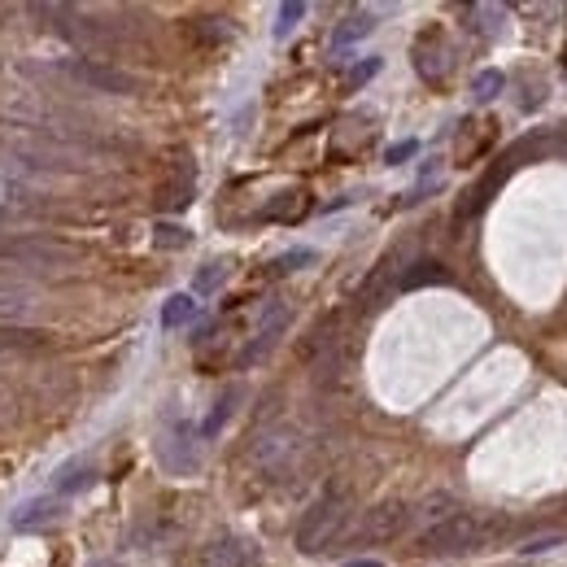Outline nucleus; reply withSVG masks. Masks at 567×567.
<instances>
[{
  "instance_id": "obj_1",
  "label": "nucleus",
  "mask_w": 567,
  "mask_h": 567,
  "mask_svg": "<svg viewBox=\"0 0 567 567\" xmlns=\"http://www.w3.org/2000/svg\"><path fill=\"white\" fill-rule=\"evenodd\" d=\"M345 524V498L341 493H323V498L306 511V520L297 524V550L301 554H315L328 546V537Z\"/></svg>"
},
{
  "instance_id": "obj_2",
  "label": "nucleus",
  "mask_w": 567,
  "mask_h": 567,
  "mask_svg": "<svg viewBox=\"0 0 567 567\" xmlns=\"http://www.w3.org/2000/svg\"><path fill=\"white\" fill-rule=\"evenodd\" d=\"M480 546V520H472V515H450V520L432 524L424 533V554H437V559H445V554H467Z\"/></svg>"
},
{
  "instance_id": "obj_3",
  "label": "nucleus",
  "mask_w": 567,
  "mask_h": 567,
  "mask_svg": "<svg viewBox=\"0 0 567 567\" xmlns=\"http://www.w3.org/2000/svg\"><path fill=\"white\" fill-rule=\"evenodd\" d=\"M288 323H293V310H288V301H271V306H267V315H262V323H258V332H253V341L245 345V354H240V367L258 363L262 354H271L275 341H280V336H284Z\"/></svg>"
},
{
  "instance_id": "obj_4",
  "label": "nucleus",
  "mask_w": 567,
  "mask_h": 567,
  "mask_svg": "<svg viewBox=\"0 0 567 567\" xmlns=\"http://www.w3.org/2000/svg\"><path fill=\"white\" fill-rule=\"evenodd\" d=\"M66 75L88 83L96 92H136V79L127 70H114V66H101V62H66Z\"/></svg>"
},
{
  "instance_id": "obj_5",
  "label": "nucleus",
  "mask_w": 567,
  "mask_h": 567,
  "mask_svg": "<svg viewBox=\"0 0 567 567\" xmlns=\"http://www.w3.org/2000/svg\"><path fill=\"white\" fill-rule=\"evenodd\" d=\"M406 520H410L406 502H384V506H376V511L367 515V528L358 533V541H389V537L402 533Z\"/></svg>"
},
{
  "instance_id": "obj_6",
  "label": "nucleus",
  "mask_w": 567,
  "mask_h": 567,
  "mask_svg": "<svg viewBox=\"0 0 567 567\" xmlns=\"http://www.w3.org/2000/svg\"><path fill=\"white\" fill-rule=\"evenodd\" d=\"M162 463L171 472H192L197 467V450H192V428L184 419H175V428L162 437Z\"/></svg>"
},
{
  "instance_id": "obj_7",
  "label": "nucleus",
  "mask_w": 567,
  "mask_h": 567,
  "mask_svg": "<svg viewBox=\"0 0 567 567\" xmlns=\"http://www.w3.org/2000/svg\"><path fill=\"white\" fill-rule=\"evenodd\" d=\"M293 450H297V432H288V428H280V432H271V437H262V445L253 450V458H258L262 467H284L288 458H293Z\"/></svg>"
},
{
  "instance_id": "obj_8",
  "label": "nucleus",
  "mask_w": 567,
  "mask_h": 567,
  "mask_svg": "<svg viewBox=\"0 0 567 567\" xmlns=\"http://www.w3.org/2000/svg\"><path fill=\"white\" fill-rule=\"evenodd\" d=\"M27 319H35V297L27 288L0 284V323H27Z\"/></svg>"
},
{
  "instance_id": "obj_9",
  "label": "nucleus",
  "mask_w": 567,
  "mask_h": 567,
  "mask_svg": "<svg viewBox=\"0 0 567 567\" xmlns=\"http://www.w3.org/2000/svg\"><path fill=\"white\" fill-rule=\"evenodd\" d=\"M57 515H62V502L57 498H35L27 502L22 511L14 515V533H31V528H44V524H53Z\"/></svg>"
},
{
  "instance_id": "obj_10",
  "label": "nucleus",
  "mask_w": 567,
  "mask_h": 567,
  "mask_svg": "<svg viewBox=\"0 0 567 567\" xmlns=\"http://www.w3.org/2000/svg\"><path fill=\"white\" fill-rule=\"evenodd\" d=\"M371 31H376V18H371V14H349V18L341 22V27L332 31V48H336V53H341V48L358 44V40H367Z\"/></svg>"
},
{
  "instance_id": "obj_11",
  "label": "nucleus",
  "mask_w": 567,
  "mask_h": 567,
  "mask_svg": "<svg viewBox=\"0 0 567 567\" xmlns=\"http://www.w3.org/2000/svg\"><path fill=\"white\" fill-rule=\"evenodd\" d=\"M192 315H197V297L175 293V297H166V306H162V328H184V323H192Z\"/></svg>"
},
{
  "instance_id": "obj_12",
  "label": "nucleus",
  "mask_w": 567,
  "mask_h": 567,
  "mask_svg": "<svg viewBox=\"0 0 567 567\" xmlns=\"http://www.w3.org/2000/svg\"><path fill=\"white\" fill-rule=\"evenodd\" d=\"M92 480H96V467H92V463H66L62 472H57L53 489H57V493H75V489H88Z\"/></svg>"
},
{
  "instance_id": "obj_13",
  "label": "nucleus",
  "mask_w": 567,
  "mask_h": 567,
  "mask_svg": "<svg viewBox=\"0 0 567 567\" xmlns=\"http://www.w3.org/2000/svg\"><path fill=\"white\" fill-rule=\"evenodd\" d=\"M214 567H249L253 563V546L249 541H219V546L210 550Z\"/></svg>"
},
{
  "instance_id": "obj_14",
  "label": "nucleus",
  "mask_w": 567,
  "mask_h": 567,
  "mask_svg": "<svg viewBox=\"0 0 567 567\" xmlns=\"http://www.w3.org/2000/svg\"><path fill=\"white\" fill-rule=\"evenodd\" d=\"M450 280V271L441 267V262H415V271H406L397 288H424V284H445Z\"/></svg>"
},
{
  "instance_id": "obj_15",
  "label": "nucleus",
  "mask_w": 567,
  "mask_h": 567,
  "mask_svg": "<svg viewBox=\"0 0 567 567\" xmlns=\"http://www.w3.org/2000/svg\"><path fill=\"white\" fill-rule=\"evenodd\" d=\"M236 402H240V389H227L219 402H214V410H210V419L201 424V437H219V428L232 419V410H236Z\"/></svg>"
},
{
  "instance_id": "obj_16",
  "label": "nucleus",
  "mask_w": 567,
  "mask_h": 567,
  "mask_svg": "<svg viewBox=\"0 0 567 567\" xmlns=\"http://www.w3.org/2000/svg\"><path fill=\"white\" fill-rule=\"evenodd\" d=\"M506 88V75L502 70H480L476 83H472V96L480 105H489V101H498V92Z\"/></svg>"
},
{
  "instance_id": "obj_17",
  "label": "nucleus",
  "mask_w": 567,
  "mask_h": 567,
  "mask_svg": "<svg viewBox=\"0 0 567 567\" xmlns=\"http://www.w3.org/2000/svg\"><path fill=\"white\" fill-rule=\"evenodd\" d=\"M192 240V232H184L179 223H158L153 227V245H162V249H184Z\"/></svg>"
},
{
  "instance_id": "obj_18",
  "label": "nucleus",
  "mask_w": 567,
  "mask_h": 567,
  "mask_svg": "<svg viewBox=\"0 0 567 567\" xmlns=\"http://www.w3.org/2000/svg\"><path fill=\"white\" fill-rule=\"evenodd\" d=\"M319 253L315 249H288V253H280V258H275V275H288V271H301V267H310V262H315Z\"/></svg>"
},
{
  "instance_id": "obj_19",
  "label": "nucleus",
  "mask_w": 567,
  "mask_h": 567,
  "mask_svg": "<svg viewBox=\"0 0 567 567\" xmlns=\"http://www.w3.org/2000/svg\"><path fill=\"white\" fill-rule=\"evenodd\" d=\"M301 18H306V5H301V0H288V5H280V14H275V35L284 40V35L293 31Z\"/></svg>"
},
{
  "instance_id": "obj_20",
  "label": "nucleus",
  "mask_w": 567,
  "mask_h": 567,
  "mask_svg": "<svg viewBox=\"0 0 567 567\" xmlns=\"http://www.w3.org/2000/svg\"><path fill=\"white\" fill-rule=\"evenodd\" d=\"M223 280H227V262H210L205 271H197V280H192V288H197V293L205 297V293H214V288H219Z\"/></svg>"
},
{
  "instance_id": "obj_21",
  "label": "nucleus",
  "mask_w": 567,
  "mask_h": 567,
  "mask_svg": "<svg viewBox=\"0 0 567 567\" xmlns=\"http://www.w3.org/2000/svg\"><path fill=\"white\" fill-rule=\"evenodd\" d=\"M450 506H454L450 493H432V498L424 502V515H428L432 524H441V520H450Z\"/></svg>"
},
{
  "instance_id": "obj_22",
  "label": "nucleus",
  "mask_w": 567,
  "mask_h": 567,
  "mask_svg": "<svg viewBox=\"0 0 567 567\" xmlns=\"http://www.w3.org/2000/svg\"><path fill=\"white\" fill-rule=\"evenodd\" d=\"M371 75H380V57H367V62H358L354 70H349V88H363Z\"/></svg>"
},
{
  "instance_id": "obj_23",
  "label": "nucleus",
  "mask_w": 567,
  "mask_h": 567,
  "mask_svg": "<svg viewBox=\"0 0 567 567\" xmlns=\"http://www.w3.org/2000/svg\"><path fill=\"white\" fill-rule=\"evenodd\" d=\"M415 153H419V144H415V140H402V144H393V149L384 153V162H389V166H402L406 158H415Z\"/></svg>"
},
{
  "instance_id": "obj_24",
  "label": "nucleus",
  "mask_w": 567,
  "mask_h": 567,
  "mask_svg": "<svg viewBox=\"0 0 567 567\" xmlns=\"http://www.w3.org/2000/svg\"><path fill=\"white\" fill-rule=\"evenodd\" d=\"M563 533H550V537H533V541H528V546H524V554H546V550H554V546H563Z\"/></svg>"
},
{
  "instance_id": "obj_25",
  "label": "nucleus",
  "mask_w": 567,
  "mask_h": 567,
  "mask_svg": "<svg viewBox=\"0 0 567 567\" xmlns=\"http://www.w3.org/2000/svg\"><path fill=\"white\" fill-rule=\"evenodd\" d=\"M345 567H384V563L380 559H349Z\"/></svg>"
}]
</instances>
